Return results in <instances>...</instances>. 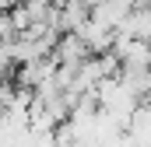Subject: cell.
<instances>
[{
    "label": "cell",
    "mask_w": 151,
    "mask_h": 147,
    "mask_svg": "<svg viewBox=\"0 0 151 147\" xmlns=\"http://www.w3.org/2000/svg\"><path fill=\"white\" fill-rule=\"evenodd\" d=\"M14 4H18V0H0V14H4V11H11Z\"/></svg>",
    "instance_id": "cell-1"
}]
</instances>
